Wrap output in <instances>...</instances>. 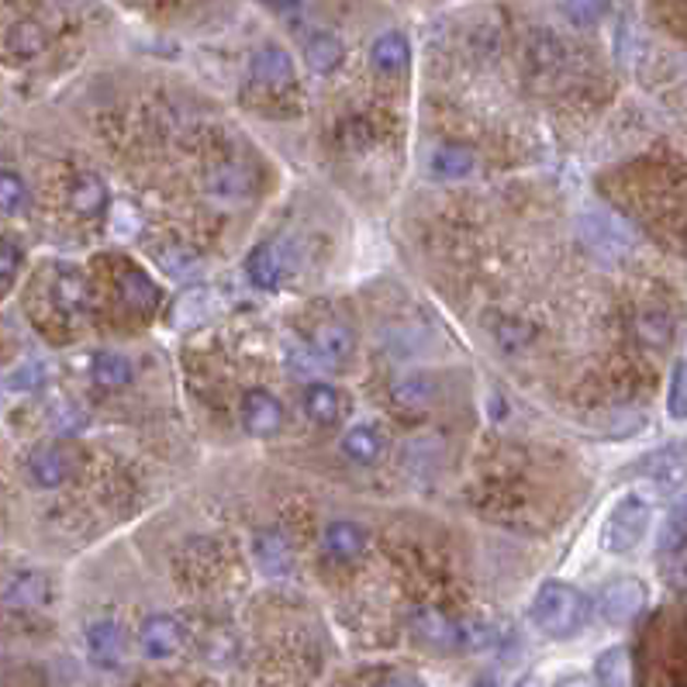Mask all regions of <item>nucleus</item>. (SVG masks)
<instances>
[{"mask_svg": "<svg viewBox=\"0 0 687 687\" xmlns=\"http://www.w3.org/2000/svg\"><path fill=\"white\" fill-rule=\"evenodd\" d=\"M528 618L532 626H536L543 636L549 639H570L584 626L587 618V602L584 594L567 584V581H546L536 597H532V608H528Z\"/></svg>", "mask_w": 687, "mask_h": 687, "instance_id": "obj_2", "label": "nucleus"}, {"mask_svg": "<svg viewBox=\"0 0 687 687\" xmlns=\"http://www.w3.org/2000/svg\"><path fill=\"white\" fill-rule=\"evenodd\" d=\"M411 632L418 642H426L432 650H450V653H470L484 650L494 642V629L484 622H470V618H456L435 608H418L411 615Z\"/></svg>", "mask_w": 687, "mask_h": 687, "instance_id": "obj_1", "label": "nucleus"}, {"mask_svg": "<svg viewBox=\"0 0 687 687\" xmlns=\"http://www.w3.org/2000/svg\"><path fill=\"white\" fill-rule=\"evenodd\" d=\"M253 563L273 581H287L294 573V543L283 528H259L253 536Z\"/></svg>", "mask_w": 687, "mask_h": 687, "instance_id": "obj_5", "label": "nucleus"}, {"mask_svg": "<svg viewBox=\"0 0 687 687\" xmlns=\"http://www.w3.org/2000/svg\"><path fill=\"white\" fill-rule=\"evenodd\" d=\"M21 266V253L18 246H11V242H0V287H8L18 273Z\"/></svg>", "mask_w": 687, "mask_h": 687, "instance_id": "obj_37", "label": "nucleus"}, {"mask_svg": "<svg viewBox=\"0 0 687 687\" xmlns=\"http://www.w3.org/2000/svg\"><path fill=\"white\" fill-rule=\"evenodd\" d=\"M563 687H587L584 680H570V684H563Z\"/></svg>", "mask_w": 687, "mask_h": 687, "instance_id": "obj_41", "label": "nucleus"}, {"mask_svg": "<svg viewBox=\"0 0 687 687\" xmlns=\"http://www.w3.org/2000/svg\"><path fill=\"white\" fill-rule=\"evenodd\" d=\"M266 4L277 8V11H294V8L301 4V0H266Z\"/></svg>", "mask_w": 687, "mask_h": 687, "instance_id": "obj_39", "label": "nucleus"}, {"mask_svg": "<svg viewBox=\"0 0 687 687\" xmlns=\"http://www.w3.org/2000/svg\"><path fill=\"white\" fill-rule=\"evenodd\" d=\"M370 59H373V66H376V73H384V77L405 73V70H408V59H411L408 38H405L401 32H384L381 38L373 42Z\"/></svg>", "mask_w": 687, "mask_h": 687, "instance_id": "obj_19", "label": "nucleus"}, {"mask_svg": "<svg viewBox=\"0 0 687 687\" xmlns=\"http://www.w3.org/2000/svg\"><path fill=\"white\" fill-rule=\"evenodd\" d=\"M594 677L602 687H632V660L626 647H612L594 660Z\"/></svg>", "mask_w": 687, "mask_h": 687, "instance_id": "obj_22", "label": "nucleus"}, {"mask_svg": "<svg viewBox=\"0 0 687 687\" xmlns=\"http://www.w3.org/2000/svg\"><path fill=\"white\" fill-rule=\"evenodd\" d=\"M605 11H608V0H570L567 4V14L573 25H594Z\"/></svg>", "mask_w": 687, "mask_h": 687, "instance_id": "obj_36", "label": "nucleus"}, {"mask_svg": "<svg viewBox=\"0 0 687 687\" xmlns=\"http://www.w3.org/2000/svg\"><path fill=\"white\" fill-rule=\"evenodd\" d=\"M671 318L667 315H660V312H647V315H639V336L653 342V346H667L671 342Z\"/></svg>", "mask_w": 687, "mask_h": 687, "instance_id": "obj_35", "label": "nucleus"}, {"mask_svg": "<svg viewBox=\"0 0 687 687\" xmlns=\"http://www.w3.org/2000/svg\"><path fill=\"white\" fill-rule=\"evenodd\" d=\"M667 411L674 422H687V360H677L671 391H667Z\"/></svg>", "mask_w": 687, "mask_h": 687, "instance_id": "obj_33", "label": "nucleus"}, {"mask_svg": "<svg viewBox=\"0 0 687 687\" xmlns=\"http://www.w3.org/2000/svg\"><path fill=\"white\" fill-rule=\"evenodd\" d=\"M429 170H432L435 181H467V176L477 170V156H474V149H467V145L442 142V145L432 149Z\"/></svg>", "mask_w": 687, "mask_h": 687, "instance_id": "obj_15", "label": "nucleus"}, {"mask_svg": "<svg viewBox=\"0 0 687 687\" xmlns=\"http://www.w3.org/2000/svg\"><path fill=\"white\" fill-rule=\"evenodd\" d=\"M315 352H318V360H325L331 366H342L352 360V352H357V336H352V328L346 322L328 318L315 328Z\"/></svg>", "mask_w": 687, "mask_h": 687, "instance_id": "obj_14", "label": "nucleus"}, {"mask_svg": "<svg viewBox=\"0 0 687 687\" xmlns=\"http://www.w3.org/2000/svg\"><path fill=\"white\" fill-rule=\"evenodd\" d=\"M28 205V187L18 173L0 170V214H18Z\"/></svg>", "mask_w": 687, "mask_h": 687, "instance_id": "obj_32", "label": "nucleus"}, {"mask_svg": "<svg viewBox=\"0 0 687 687\" xmlns=\"http://www.w3.org/2000/svg\"><path fill=\"white\" fill-rule=\"evenodd\" d=\"M91 376L104 391H121L131 384V363H128V357H121V352H97L91 363Z\"/></svg>", "mask_w": 687, "mask_h": 687, "instance_id": "obj_24", "label": "nucleus"}, {"mask_svg": "<svg viewBox=\"0 0 687 687\" xmlns=\"http://www.w3.org/2000/svg\"><path fill=\"white\" fill-rule=\"evenodd\" d=\"M528 66L532 73H543V77L557 73L563 66V42L549 32H536L528 42Z\"/></svg>", "mask_w": 687, "mask_h": 687, "instance_id": "obj_26", "label": "nucleus"}, {"mask_svg": "<svg viewBox=\"0 0 687 687\" xmlns=\"http://www.w3.org/2000/svg\"><path fill=\"white\" fill-rule=\"evenodd\" d=\"M494 342L504 346V349H525L532 342V328L519 318H498L494 325Z\"/></svg>", "mask_w": 687, "mask_h": 687, "instance_id": "obj_34", "label": "nucleus"}, {"mask_svg": "<svg viewBox=\"0 0 687 687\" xmlns=\"http://www.w3.org/2000/svg\"><path fill=\"white\" fill-rule=\"evenodd\" d=\"M249 73L259 86H270V91H287L294 83V59L280 46H259L253 56Z\"/></svg>", "mask_w": 687, "mask_h": 687, "instance_id": "obj_13", "label": "nucleus"}, {"mask_svg": "<svg viewBox=\"0 0 687 687\" xmlns=\"http://www.w3.org/2000/svg\"><path fill=\"white\" fill-rule=\"evenodd\" d=\"M647 608V584L636 578L612 581L602 594H597V615L608 626H626Z\"/></svg>", "mask_w": 687, "mask_h": 687, "instance_id": "obj_6", "label": "nucleus"}, {"mask_svg": "<svg viewBox=\"0 0 687 687\" xmlns=\"http://www.w3.org/2000/svg\"><path fill=\"white\" fill-rule=\"evenodd\" d=\"M11 53L21 56V59H32L46 49V32H42L35 21H21V25L11 28Z\"/></svg>", "mask_w": 687, "mask_h": 687, "instance_id": "obj_31", "label": "nucleus"}, {"mask_svg": "<svg viewBox=\"0 0 687 687\" xmlns=\"http://www.w3.org/2000/svg\"><path fill=\"white\" fill-rule=\"evenodd\" d=\"M238 418H242V429H246L253 439H273L283 429V405L270 391L256 387V391L242 394Z\"/></svg>", "mask_w": 687, "mask_h": 687, "instance_id": "obj_8", "label": "nucleus"}, {"mask_svg": "<svg viewBox=\"0 0 687 687\" xmlns=\"http://www.w3.org/2000/svg\"><path fill=\"white\" fill-rule=\"evenodd\" d=\"M636 474L650 480L660 494H674L687 484V446L684 442H671V446L653 450L636 463Z\"/></svg>", "mask_w": 687, "mask_h": 687, "instance_id": "obj_4", "label": "nucleus"}, {"mask_svg": "<svg viewBox=\"0 0 687 687\" xmlns=\"http://www.w3.org/2000/svg\"><path fill=\"white\" fill-rule=\"evenodd\" d=\"M70 205L83 218H94L107 208V187H104V181L97 173H80L77 176V184L70 190Z\"/></svg>", "mask_w": 687, "mask_h": 687, "instance_id": "obj_21", "label": "nucleus"}, {"mask_svg": "<svg viewBox=\"0 0 687 687\" xmlns=\"http://www.w3.org/2000/svg\"><path fill=\"white\" fill-rule=\"evenodd\" d=\"M304 59L307 66H312L315 73L328 77V73H336L342 59H346V46L336 38V35H328V32H315L312 38L304 42Z\"/></svg>", "mask_w": 687, "mask_h": 687, "instance_id": "obj_20", "label": "nucleus"}, {"mask_svg": "<svg viewBox=\"0 0 687 687\" xmlns=\"http://www.w3.org/2000/svg\"><path fill=\"white\" fill-rule=\"evenodd\" d=\"M53 294H56V304L62 312H83L86 301H91V291H86V280L80 270L73 266H62L56 273V283H53Z\"/></svg>", "mask_w": 687, "mask_h": 687, "instance_id": "obj_25", "label": "nucleus"}, {"mask_svg": "<svg viewBox=\"0 0 687 687\" xmlns=\"http://www.w3.org/2000/svg\"><path fill=\"white\" fill-rule=\"evenodd\" d=\"M391 397L401 411H426L432 405V397H435V384L429 381V376H405V381L394 384Z\"/></svg>", "mask_w": 687, "mask_h": 687, "instance_id": "obj_29", "label": "nucleus"}, {"mask_svg": "<svg viewBox=\"0 0 687 687\" xmlns=\"http://www.w3.org/2000/svg\"><path fill=\"white\" fill-rule=\"evenodd\" d=\"M581 232L584 238L591 242V249L594 253H602V256H615V259H622L629 256L632 249V235L618 225L615 218H605V214H584L581 218Z\"/></svg>", "mask_w": 687, "mask_h": 687, "instance_id": "obj_12", "label": "nucleus"}, {"mask_svg": "<svg viewBox=\"0 0 687 687\" xmlns=\"http://www.w3.org/2000/svg\"><path fill=\"white\" fill-rule=\"evenodd\" d=\"M650 522H653V504H650V498H642L636 491L622 494V498L612 504V512L605 515L602 549L612 552V557H626V552H632L642 539H647Z\"/></svg>", "mask_w": 687, "mask_h": 687, "instance_id": "obj_3", "label": "nucleus"}, {"mask_svg": "<svg viewBox=\"0 0 687 687\" xmlns=\"http://www.w3.org/2000/svg\"><path fill=\"white\" fill-rule=\"evenodd\" d=\"M121 294H125V304L136 307V312H149V307L160 304V291L156 283H152L145 273L139 270H128L125 280H121Z\"/></svg>", "mask_w": 687, "mask_h": 687, "instance_id": "obj_30", "label": "nucleus"}, {"mask_svg": "<svg viewBox=\"0 0 687 687\" xmlns=\"http://www.w3.org/2000/svg\"><path fill=\"white\" fill-rule=\"evenodd\" d=\"M246 273L263 291H277L283 283V256L277 253L273 242H259V246L246 256Z\"/></svg>", "mask_w": 687, "mask_h": 687, "instance_id": "obj_18", "label": "nucleus"}, {"mask_svg": "<svg viewBox=\"0 0 687 687\" xmlns=\"http://www.w3.org/2000/svg\"><path fill=\"white\" fill-rule=\"evenodd\" d=\"M49 581L42 573H18V578L8 584V602L18 608H46L49 605Z\"/></svg>", "mask_w": 687, "mask_h": 687, "instance_id": "obj_23", "label": "nucleus"}, {"mask_svg": "<svg viewBox=\"0 0 687 687\" xmlns=\"http://www.w3.org/2000/svg\"><path fill=\"white\" fill-rule=\"evenodd\" d=\"M83 647H86V656H91L97 667L110 671L125 660V632H121V626L115 622V618H101V622L86 626Z\"/></svg>", "mask_w": 687, "mask_h": 687, "instance_id": "obj_11", "label": "nucleus"}, {"mask_svg": "<svg viewBox=\"0 0 687 687\" xmlns=\"http://www.w3.org/2000/svg\"><path fill=\"white\" fill-rule=\"evenodd\" d=\"M139 650L149 660H170L184 650V629L170 615H149L139 629Z\"/></svg>", "mask_w": 687, "mask_h": 687, "instance_id": "obj_10", "label": "nucleus"}, {"mask_svg": "<svg viewBox=\"0 0 687 687\" xmlns=\"http://www.w3.org/2000/svg\"><path fill=\"white\" fill-rule=\"evenodd\" d=\"M515 687H543V680H539V677H525V680H519Z\"/></svg>", "mask_w": 687, "mask_h": 687, "instance_id": "obj_40", "label": "nucleus"}, {"mask_svg": "<svg viewBox=\"0 0 687 687\" xmlns=\"http://www.w3.org/2000/svg\"><path fill=\"white\" fill-rule=\"evenodd\" d=\"M660 552L663 557H674V552H680L687 546V494H680L674 504L667 519H663V528H660V539H656Z\"/></svg>", "mask_w": 687, "mask_h": 687, "instance_id": "obj_27", "label": "nucleus"}, {"mask_svg": "<svg viewBox=\"0 0 687 687\" xmlns=\"http://www.w3.org/2000/svg\"><path fill=\"white\" fill-rule=\"evenodd\" d=\"M205 187L214 201H225V205H242L249 201L256 194V170L242 160H225L208 170L205 176Z\"/></svg>", "mask_w": 687, "mask_h": 687, "instance_id": "obj_7", "label": "nucleus"}, {"mask_svg": "<svg viewBox=\"0 0 687 687\" xmlns=\"http://www.w3.org/2000/svg\"><path fill=\"white\" fill-rule=\"evenodd\" d=\"M376 687H426L418 677H408V674H391V677H384Z\"/></svg>", "mask_w": 687, "mask_h": 687, "instance_id": "obj_38", "label": "nucleus"}, {"mask_svg": "<svg viewBox=\"0 0 687 687\" xmlns=\"http://www.w3.org/2000/svg\"><path fill=\"white\" fill-rule=\"evenodd\" d=\"M322 546L328 557H339V560H357L360 552L366 549V528L349 522V519H336L328 522L325 532H322Z\"/></svg>", "mask_w": 687, "mask_h": 687, "instance_id": "obj_16", "label": "nucleus"}, {"mask_svg": "<svg viewBox=\"0 0 687 687\" xmlns=\"http://www.w3.org/2000/svg\"><path fill=\"white\" fill-rule=\"evenodd\" d=\"M301 408L315 426H336L342 418L346 401L331 384H307L304 394H301Z\"/></svg>", "mask_w": 687, "mask_h": 687, "instance_id": "obj_17", "label": "nucleus"}, {"mask_svg": "<svg viewBox=\"0 0 687 687\" xmlns=\"http://www.w3.org/2000/svg\"><path fill=\"white\" fill-rule=\"evenodd\" d=\"M342 453L352 459V463H376L384 453V439L373 426H357L342 435Z\"/></svg>", "mask_w": 687, "mask_h": 687, "instance_id": "obj_28", "label": "nucleus"}, {"mask_svg": "<svg viewBox=\"0 0 687 687\" xmlns=\"http://www.w3.org/2000/svg\"><path fill=\"white\" fill-rule=\"evenodd\" d=\"M480 687H491V684H480Z\"/></svg>", "mask_w": 687, "mask_h": 687, "instance_id": "obj_42", "label": "nucleus"}, {"mask_svg": "<svg viewBox=\"0 0 687 687\" xmlns=\"http://www.w3.org/2000/svg\"><path fill=\"white\" fill-rule=\"evenodd\" d=\"M77 470V453L66 446H38L28 456V480L42 491H53V487H62Z\"/></svg>", "mask_w": 687, "mask_h": 687, "instance_id": "obj_9", "label": "nucleus"}]
</instances>
